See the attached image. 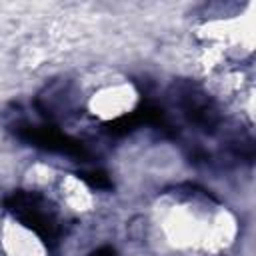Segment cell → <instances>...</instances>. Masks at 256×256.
<instances>
[{
  "instance_id": "obj_2",
  "label": "cell",
  "mask_w": 256,
  "mask_h": 256,
  "mask_svg": "<svg viewBox=\"0 0 256 256\" xmlns=\"http://www.w3.org/2000/svg\"><path fill=\"white\" fill-rule=\"evenodd\" d=\"M18 138L36 146V148L66 154V156H72V158H78V160H84L88 156L86 148L78 140L70 138L68 134L60 132L54 126H34V124L20 126L18 128Z\"/></svg>"
},
{
  "instance_id": "obj_3",
  "label": "cell",
  "mask_w": 256,
  "mask_h": 256,
  "mask_svg": "<svg viewBox=\"0 0 256 256\" xmlns=\"http://www.w3.org/2000/svg\"><path fill=\"white\" fill-rule=\"evenodd\" d=\"M184 110H186V114H188V118H190L192 122L204 126L206 130L216 124V114H214V110L208 106V102H206L200 94H192V92H190V94L184 98Z\"/></svg>"
},
{
  "instance_id": "obj_4",
  "label": "cell",
  "mask_w": 256,
  "mask_h": 256,
  "mask_svg": "<svg viewBox=\"0 0 256 256\" xmlns=\"http://www.w3.org/2000/svg\"><path fill=\"white\" fill-rule=\"evenodd\" d=\"M90 188H96V190H108L112 188V180L108 178L106 172L102 170H88V172H80L78 174Z\"/></svg>"
},
{
  "instance_id": "obj_1",
  "label": "cell",
  "mask_w": 256,
  "mask_h": 256,
  "mask_svg": "<svg viewBox=\"0 0 256 256\" xmlns=\"http://www.w3.org/2000/svg\"><path fill=\"white\" fill-rule=\"evenodd\" d=\"M4 206L8 212H12L26 228H30L42 242L54 244L60 234V226L52 212L46 208L42 196L34 192H12L6 200Z\"/></svg>"
},
{
  "instance_id": "obj_5",
  "label": "cell",
  "mask_w": 256,
  "mask_h": 256,
  "mask_svg": "<svg viewBox=\"0 0 256 256\" xmlns=\"http://www.w3.org/2000/svg\"><path fill=\"white\" fill-rule=\"evenodd\" d=\"M90 256H116V250H114V248H110V246H102V248L94 250Z\"/></svg>"
}]
</instances>
